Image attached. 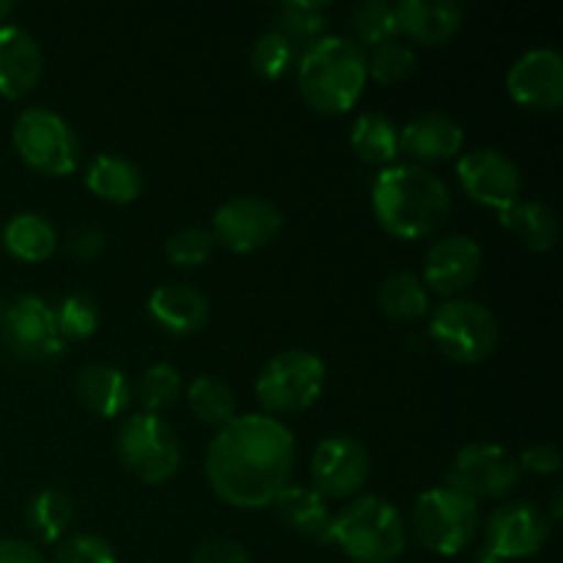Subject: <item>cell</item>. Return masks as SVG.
<instances>
[{
	"label": "cell",
	"instance_id": "cell-12",
	"mask_svg": "<svg viewBox=\"0 0 563 563\" xmlns=\"http://www.w3.org/2000/svg\"><path fill=\"white\" fill-rule=\"evenodd\" d=\"M550 537V520L544 509L531 500H511L498 506L484 526L482 550L498 561L531 559Z\"/></svg>",
	"mask_w": 563,
	"mask_h": 563
},
{
	"label": "cell",
	"instance_id": "cell-42",
	"mask_svg": "<svg viewBox=\"0 0 563 563\" xmlns=\"http://www.w3.org/2000/svg\"><path fill=\"white\" fill-rule=\"evenodd\" d=\"M0 563H47L33 544L20 539H0Z\"/></svg>",
	"mask_w": 563,
	"mask_h": 563
},
{
	"label": "cell",
	"instance_id": "cell-44",
	"mask_svg": "<svg viewBox=\"0 0 563 563\" xmlns=\"http://www.w3.org/2000/svg\"><path fill=\"white\" fill-rule=\"evenodd\" d=\"M11 11H14V3H9V0H0V22H3Z\"/></svg>",
	"mask_w": 563,
	"mask_h": 563
},
{
	"label": "cell",
	"instance_id": "cell-20",
	"mask_svg": "<svg viewBox=\"0 0 563 563\" xmlns=\"http://www.w3.org/2000/svg\"><path fill=\"white\" fill-rule=\"evenodd\" d=\"M396 20L399 33L410 36L412 42L440 47L460 33L465 11L454 0H401L396 3Z\"/></svg>",
	"mask_w": 563,
	"mask_h": 563
},
{
	"label": "cell",
	"instance_id": "cell-29",
	"mask_svg": "<svg viewBox=\"0 0 563 563\" xmlns=\"http://www.w3.org/2000/svg\"><path fill=\"white\" fill-rule=\"evenodd\" d=\"M187 407L198 421L214 429L229 427L236 418L234 390L212 374H201V377L192 379L190 388H187Z\"/></svg>",
	"mask_w": 563,
	"mask_h": 563
},
{
	"label": "cell",
	"instance_id": "cell-40",
	"mask_svg": "<svg viewBox=\"0 0 563 563\" xmlns=\"http://www.w3.org/2000/svg\"><path fill=\"white\" fill-rule=\"evenodd\" d=\"M517 462H520V471L537 473V476H553L561 467V454L555 445L537 443L528 445V449L517 456Z\"/></svg>",
	"mask_w": 563,
	"mask_h": 563
},
{
	"label": "cell",
	"instance_id": "cell-28",
	"mask_svg": "<svg viewBox=\"0 0 563 563\" xmlns=\"http://www.w3.org/2000/svg\"><path fill=\"white\" fill-rule=\"evenodd\" d=\"M379 308L396 322H418L429 313V291L416 273H396L379 286Z\"/></svg>",
	"mask_w": 563,
	"mask_h": 563
},
{
	"label": "cell",
	"instance_id": "cell-36",
	"mask_svg": "<svg viewBox=\"0 0 563 563\" xmlns=\"http://www.w3.org/2000/svg\"><path fill=\"white\" fill-rule=\"evenodd\" d=\"M55 324L64 341L91 339L99 328V308L88 295H69L55 308Z\"/></svg>",
	"mask_w": 563,
	"mask_h": 563
},
{
	"label": "cell",
	"instance_id": "cell-22",
	"mask_svg": "<svg viewBox=\"0 0 563 563\" xmlns=\"http://www.w3.org/2000/svg\"><path fill=\"white\" fill-rule=\"evenodd\" d=\"M77 396L93 416L115 418L130 407L132 385L121 368L108 363H88L77 377Z\"/></svg>",
	"mask_w": 563,
	"mask_h": 563
},
{
	"label": "cell",
	"instance_id": "cell-15",
	"mask_svg": "<svg viewBox=\"0 0 563 563\" xmlns=\"http://www.w3.org/2000/svg\"><path fill=\"white\" fill-rule=\"evenodd\" d=\"M372 473V460L361 440L350 434H333L313 449L311 489L322 498H352L361 493Z\"/></svg>",
	"mask_w": 563,
	"mask_h": 563
},
{
	"label": "cell",
	"instance_id": "cell-7",
	"mask_svg": "<svg viewBox=\"0 0 563 563\" xmlns=\"http://www.w3.org/2000/svg\"><path fill=\"white\" fill-rule=\"evenodd\" d=\"M328 368L308 350H286L267 361L256 379V396L273 416L308 410L322 396Z\"/></svg>",
	"mask_w": 563,
	"mask_h": 563
},
{
	"label": "cell",
	"instance_id": "cell-27",
	"mask_svg": "<svg viewBox=\"0 0 563 563\" xmlns=\"http://www.w3.org/2000/svg\"><path fill=\"white\" fill-rule=\"evenodd\" d=\"M352 152L357 159L377 168H388L399 157V126L383 113H363L352 124Z\"/></svg>",
	"mask_w": 563,
	"mask_h": 563
},
{
	"label": "cell",
	"instance_id": "cell-26",
	"mask_svg": "<svg viewBox=\"0 0 563 563\" xmlns=\"http://www.w3.org/2000/svg\"><path fill=\"white\" fill-rule=\"evenodd\" d=\"M3 247L14 258L27 264L47 262L58 247V234L53 223L36 212H22L5 223L3 229Z\"/></svg>",
	"mask_w": 563,
	"mask_h": 563
},
{
	"label": "cell",
	"instance_id": "cell-1",
	"mask_svg": "<svg viewBox=\"0 0 563 563\" xmlns=\"http://www.w3.org/2000/svg\"><path fill=\"white\" fill-rule=\"evenodd\" d=\"M295 471V434L273 416H236L207 449V482L236 509L273 506Z\"/></svg>",
	"mask_w": 563,
	"mask_h": 563
},
{
	"label": "cell",
	"instance_id": "cell-17",
	"mask_svg": "<svg viewBox=\"0 0 563 563\" xmlns=\"http://www.w3.org/2000/svg\"><path fill=\"white\" fill-rule=\"evenodd\" d=\"M484 253L473 236L454 234L434 242L423 258V286L443 297H456L476 284Z\"/></svg>",
	"mask_w": 563,
	"mask_h": 563
},
{
	"label": "cell",
	"instance_id": "cell-10",
	"mask_svg": "<svg viewBox=\"0 0 563 563\" xmlns=\"http://www.w3.org/2000/svg\"><path fill=\"white\" fill-rule=\"evenodd\" d=\"M520 462L509 449L495 443H471L449 467V487L471 500L506 498L520 484Z\"/></svg>",
	"mask_w": 563,
	"mask_h": 563
},
{
	"label": "cell",
	"instance_id": "cell-45",
	"mask_svg": "<svg viewBox=\"0 0 563 563\" xmlns=\"http://www.w3.org/2000/svg\"><path fill=\"white\" fill-rule=\"evenodd\" d=\"M0 319H3V306H0Z\"/></svg>",
	"mask_w": 563,
	"mask_h": 563
},
{
	"label": "cell",
	"instance_id": "cell-11",
	"mask_svg": "<svg viewBox=\"0 0 563 563\" xmlns=\"http://www.w3.org/2000/svg\"><path fill=\"white\" fill-rule=\"evenodd\" d=\"M284 229V212L262 196H240L214 212L212 240L231 253H253L267 247Z\"/></svg>",
	"mask_w": 563,
	"mask_h": 563
},
{
	"label": "cell",
	"instance_id": "cell-5",
	"mask_svg": "<svg viewBox=\"0 0 563 563\" xmlns=\"http://www.w3.org/2000/svg\"><path fill=\"white\" fill-rule=\"evenodd\" d=\"M429 339L449 361L473 366L498 350L500 324L484 302L451 297L449 302L434 308L429 319Z\"/></svg>",
	"mask_w": 563,
	"mask_h": 563
},
{
	"label": "cell",
	"instance_id": "cell-37",
	"mask_svg": "<svg viewBox=\"0 0 563 563\" xmlns=\"http://www.w3.org/2000/svg\"><path fill=\"white\" fill-rule=\"evenodd\" d=\"M214 251V240L207 229H198V225H190V229H181L165 242V256H168L170 264L176 267H201Z\"/></svg>",
	"mask_w": 563,
	"mask_h": 563
},
{
	"label": "cell",
	"instance_id": "cell-39",
	"mask_svg": "<svg viewBox=\"0 0 563 563\" xmlns=\"http://www.w3.org/2000/svg\"><path fill=\"white\" fill-rule=\"evenodd\" d=\"M190 563H253V561H251V553H247L240 542H231V539H209V542L198 544V550L192 553Z\"/></svg>",
	"mask_w": 563,
	"mask_h": 563
},
{
	"label": "cell",
	"instance_id": "cell-30",
	"mask_svg": "<svg viewBox=\"0 0 563 563\" xmlns=\"http://www.w3.org/2000/svg\"><path fill=\"white\" fill-rule=\"evenodd\" d=\"M71 520H75V506L71 498L60 489H42V493L33 495V500L27 504V528L38 537V542L53 544L69 531Z\"/></svg>",
	"mask_w": 563,
	"mask_h": 563
},
{
	"label": "cell",
	"instance_id": "cell-43",
	"mask_svg": "<svg viewBox=\"0 0 563 563\" xmlns=\"http://www.w3.org/2000/svg\"><path fill=\"white\" fill-rule=\"evenodd\" d=\"M473 563H504V561L493 559V555H489V553H484V550H478L476 559H473Z\"/></svg>",
	"mask_w": 563,
	"mask_h": 563
},
{
	"label": "cell",
	"instance_id": "cell-35",
	"mask_svg": "<svg viewBox=\"0 0 563 563\" xmlns=\"http://www.w3.org/2000/svg\"><path fill=\"white\" fill-rule=\"evenodd\" d=\"M418 58L405 42H388L374 47V53L368 55V77H374L383 86H396V82H405L416 75Z\"/></svg>",
	"mask_w": 563,
	"mask_h": 563
},
{
	"label": "cell",
	"instance_id": "cell-3",
	"mask_svg": "<svg viewBox=\"0 0 563 563\" xmlns=\"http://www.w3.org/2000/svg\"><path fill=\"white\" fill-rule=\"evenodd\" d=\"M368 82V55L346 36H322L308 44L297 64V86L311 110L341 115L357 104Z\"/></svg>",
	"mask_w": 563,
	"mask_h": 563
},
{
	"label": "cell",
	"instance_id": "cell-41",
	"mask_svg": "<svg viewBox=\"0 0 563 563\" xmlns=\"http://www.w3.org/2000/svg\"><path fill=\"white\" fill-rule=\"evenodd\" d=\"M104 242H108L104 231L88 225V229L75 231V236L69 240V253L75 258H80V262H93L104 251Z\"/></svg>",
	"mask_w": 563,
	"mask_h": 563
},
{
	"label": "cell",
	"instance_id": "cell-13",
	"mask_svg": "<svg viewBox=\"0 0 563 563\" xmlns=\"http://www.w3.org/2000/svg\"><path fill=\"white\" fill-rule=\"evenodd\" d=\"M5 346L25 361H47L64 352L55 324V308L36 295H22L11 302L0 319Z\"/></svg>",
	"mask_w": 563,
	"mask_h": 563
},
{
	"label": "cell",
	"instance_id": "cell-34",
	"mask_svg": "<svg viewBox=\"0 0 563 563\" xmlns=\"http://www.w3.org/2000/svg\"><path fill=\"white\" fill-rule=\"evenodd\" d=\"M181 394V374L170 363H154L141 374L137 383V396H141L143 407L152 416H159V410H168Z\"/></svg>",
	"mask_w": 563,
	"mask_h": 563
},
{
	"label": "cell",
	"instance_id": "cell-4",
	"mask_svg": "<svg viewBox=\"0 0 563 563\" xmlns=\"http://www.w3.org/2000/svg\"><path fill=\"white\" fill-rule=\"evenodd\" d=\"M328 542L355 563H394L407 548V522L394 504L366 495L333 515Z\"/></svg>",
	"mask_w": 563,
	"mask_h": 563
},
{
	"label": "cell",
	"instance_id": "cell-8",
	"mask_svg": "<svg viewBox=\"0 0 563 563\" xmlns=\"http://www.w3.org/2000/svg\"><path fill=\"white\" fill-rule=\"evenodd\" d=\"M11 141L16 154L38 174L69 176L80 163V141L75 130L47 108L22 110L14 121Z\"/></svg>",
	"mask_w": 563,
	"mask_h": 563
},
{
	"label": "cell",
	"instance_id": "cell-9",
	"mask_svg": "<svg viewBox=\"0 0 563 563\" xmlns=\"http://www.w3.org/2000/svg\"><path fill=\"white\" fill-rule=\"evenodd\" d=\"M115 451L126 471L146 484H163L174 478L181 465V445L176 432L152 412L126 418L119 429Z\"/></svg>",
	"mask_w": 563,
	"mask_h": 563
},
{
	"label": "cell",
	"instance_id": "cell-38",
	"mask_svg": "<svg viewBox=\"0 0 563 563\" xmlns=\"http://www.w3.org/2000/svg\"><path fill=\"white\" fill-rule=\"evenodd\" d=\"M53 563H119V559L108 539L97 537V533H77V537L60 542Z\"/></svg>",
	"mask_w": 563,
	"mask_h": 563
},
{
	"label": "cell",
	"instance_id": "cell-2",
	"mask_svg": "<svg viewBox=\"0 0 563 563\" xmlns=\"http://www.w3.org/2000/svg\"><path fill=\"white\" fill-rule=\"evenodd\" d=\"M372 209L379 229L396 240H423L454 212L449 185L423 165H388L372 187Z\"/></svg>",
	"mask_w": 563,
	"mask_h": 563
},
{
	"label": "cell",
	"instance_id": "cell-19",
	"mask_svg": "<svg viewBox=\"0 0 563 563\" xmlns=\"http://www.w3.org/2000/svg\"><path fill=\"white\" fill-rule=\"evenodd\" d=\"M465 146V130L445 113H423L399 130V152L418 163H445Z\"/></svg>",
	"mask_w": 563,
	"mask_h": 563
},
{
	"label": "cell",
	"instance_id": "cell-33",
	"mask_svg": "<svg viewBox=\"0 0 563 563\" xmlns=\"http://www.w3.org/2000/svg\"><path fill=\"white\" fill-rule=\"evenodd\" d=\"M297 44L289 42L280 31H267L253 42L251 66L262 80H278L295 66Z\"/></svg>",
	"mask_w": 563,
	"mask_h": 563
},
{
	"label": "cell",
	"instance_id": "cell-24",
	"mask_svg": "<svg viewBox=\"0 0 563 563\" xmlns=\"http://www.w3.org/2000/svg\"><path fill=\"white\" fill-rule=\"evenodd\" d=\"M86 187L108 203H132L143 190V174L135 163L115 154H99L86 168Z\"/></svg>",
	"mask_w": 563,
	"mask_h": 563
},
{
	"label": "cell",
	"instance_id": "cell-14",
	"mask_svg": "<svg viewBox=\"0 0 563 563\" xmlns=\"http://www.w3.org/2000/svg\"><path fill=\"white\" fill-rule=\"evenodd\" d=\"M456 176L467 196L476 203L504 212L520 201L522 176L515 159L498 148H473L456 163Z\"/></svg>",
	"mask_w": 563,
	"mask_h": 563
},
{
	"label": "cell",
	"instance_id": "cell-6",
	"mask_svg": "<svg viewBox=\"0 0 563 563\" xmlns=\"http://www.w3.org/2000/svg\"><path fill=\"white\" fill-rule=\"evenodd\" d=\"M412 531L432 553L460 555L476 539L478 504L451 487L427 489L412 506Z\"/></svg>",
	"mask_w": 563,
	"mask_h": 563
},
{
	"label": "cell",
	"instance_id": "cell-23",
	"mask_svg": "<svg viewBox=\"0 0 563 563\" xmlns=\"http://www.w3.org/2000/svg\"><path fill=\"white\" fill-rule=\"evenodd\" d=\"M273 509L289 531L328 542L333 515L328 509V500L317 489L300 487V484H286L278 493V498L273 500Z\"/></svg>",
	"mask_w": 563,
	"mask_h": 563
},
{
	"label": "cell",
	"instance_id": "cell-21",
	"mask_svg": "<svg viewBox=\"0 0 563 563\" xmlns=\"http://www.w3.org/2000/svg\"><path fill=\"white\" fill-rule=\"evenodd\" d=\"M148 317L170 335L198 333L209 322V302L187 284H163L148 295Z\"/></svg>",
	"mask_w": 563,
	"mask_h": 563
},
{
	"label": "cell",
	"instance_id": "cell-25",
	"mask_svg": "<svg viewBox=\"0 0 563 563\" xmlns=\"http://www.w3.org/2000/svg\"><path fill=\"white\" fill-rule=\"evenodd\" d=\"M500 225L515 234L528 251L548 253L559 242V218L542 201H515L500 212Z\"/></svg>",
	"mask_w": 563,
	"mask_h": 563
},
{
	"label": "cell",
	"instance_id": "cell-32",
	"mask_svg": "<svg viewBox=\"0 0 563 563\" xmlns=\"http://www.w3.org/2000/svg\"><path fill=\"white\" fill-rule=\"evenodd\" d=\"M324 27H328V5L324 3L295 0V3H284L278 9V27L275 31L284 33L289 42L308 47L317 38H322Z\"/></svg>",
	"mask_w": 563,
	"mask_h": 563
},
{
	"label": "cell",
	"instance_id": "cell-31",
	"mask_svg": "<svg viewBox=\"0 0 563 563\" xmlns=\"http://www.w3.org/2000/svg\"><path fill=\"white\" fill-rule=\"evenodd\" d=\"M352 31H355V44L366 47H379L399 38V20H396V5L383 3V0H363L352 9Z\"/></svg>",
	"mask_w": 563,
	"mask_h": 563
},
{
	"label": "cell",
	"instance_id": "cell-16",
	"mask_svg": "<svg viewBox=\"0 0 563 563\" xmlns=\"http://www.w3.org/2000/svg\"><path fill=\"white\" fill-rule=\"evenodd\" d=\"M506 88L520 108L542 113L559 110L563 104V58L559 49H528L511 64Z\"/></svg>",
	"mask_w": 563,
	"mask_h": 563
},
{
	"label": "cell",
	"instance_id": "cell-18",
	"mask_svg": "<svg viewBox=\"0 0 563 563\" xmlns=\"http://www.w3.org/2000/svg\"><path fill=\"white\" fill-rule=\"evenodd\" d=\"M42 47L27 31L16 25H0V97L20 99L42 80Z\"/></svg>",
	"mask_w": 563,
	"mask_h": 563
}]
</instances>
